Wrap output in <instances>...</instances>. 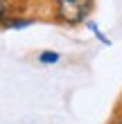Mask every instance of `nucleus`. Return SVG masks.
Masks as SVG:
<instances>
[{
	"label": "nucleus",
	"mask_w": 122,
	"mask_h": 124,
	"mask_svg": "<svg viewBox=\"0 0 122 124\" xmlns=\"http://www.w3.org/2000/svg\"><path fill=\"white\" fill-rule=\"evenodd\" d=\"M57 11L66 23H81L90 11V0H57Z\"/></svg>",
	"instance_id": "1"
},
{
	"label": "nucleus",
	"mask_w": 122,
	"mask_h": 124,
	"mask_svg": "<svg viewBox=\"0 0 122 124\" xmlns=\"http://www.w3.org/2000/svg\"><path fill=\"white\" fill-rule=\"evenodd\" d=\"M59 56H57L54 52H43L41 54V61H45V63H52V61H57Z\"/></svg>",
	"instance_id": "2"
},
{
	"label": "nucleus",
	"mask_w": 122,
	"mask_h": 124,
	"mask_svg": "<svg viewBox=\"0 0 122 124\" xmlns=\"http://www.w3.org/2000/svg\"><path fill=\"white\" fill-rule=\"evenodd\" d=\"M23 25H30V20H11V23H7V27H23Z\"/></svg>",
	"instance_id": "3"
},
{
	"label": "nucleus",
	"mask_w": 122,
	"mask_h": 124,
	"mask_svg": "<svg viewBox=\"0 0 122 124\" xmlns=\"http://www.w3.org/2000/svg\"><path fill=\"white\" fill-rule=\"evenodd\" d=\"M5 14H7V2H5V0H0V20L5 18Z\"/></svg>",
	"instance_id": "4"
},
{
	"label": "nucleus",
	"mask_w": 122,
	"mask_h": 124,
	"mask_svg": "<svg viewBox=\"0 0 122 124\" xmlns=\"http://www.w3.org/2000/svg\"><path fill=\"white\" fill-rule=\"evenodd\" d=\"M120 124H122V120H120Z\"/></svg>",
	"instance_id": "5"
}]
</instances>
